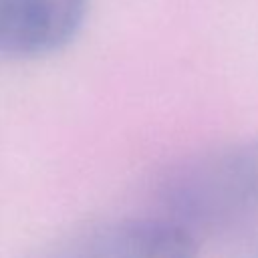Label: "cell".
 <instances>
[{
	"mask_svg": "<svg viewBox=\"0 0 258 258\" xmlns=\"http://www.w3.org/2000/svg\"><path fill=\"white\" fill-rule=\"evenodd\" d=\"M89 0H0V56L36 58L67 46L81 30Z\"/></svg>",
	"mask_w": 258,
	"mask_h": 258,
	"instance_id": "3",
	"label": "cell"
},
{
	"mask_svg": "<svg viewBox=\"0 0 258 258\" xmlns=\"http://www.w3.org/2000/svg\"><path fill=\"white\" fill-rule=\"evenodd\" d=\"M167 220L196 236L258 210V137L198 153L171 167L159 185Z\"/></svg>",
	"mask_w": 258,
	"mask_h": 258,
	"instance_id": "1",
	"label": "cell"
},
{
	"mask_svg": "<svg viewBox=\"0 0 258 258\" xmlns=\"http://www.w3.org/2000/svg\"><path fill=\"white\" fill-rule=\"evenodd\" d=\"M40 258H198V244L167 218H133L81 230Z\"/></svg>",
	"mask_w": 258,
	"mask_h": 258,
	"instance_id": "2",
	"label": "cell"
}]
</instances>
